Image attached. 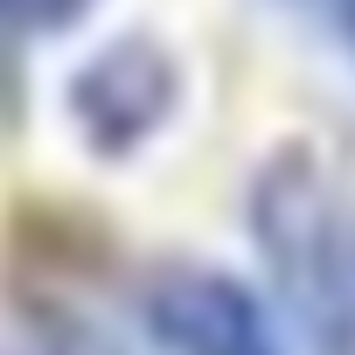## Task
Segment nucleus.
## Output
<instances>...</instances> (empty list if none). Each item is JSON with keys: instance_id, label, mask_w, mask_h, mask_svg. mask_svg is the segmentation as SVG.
Instances as JSON below:
<instances>
[{"instance_id": "f257e3e1", "label": "nucleus", "mask_w": 355, "mask_h": 355, "mask_svg": "<svg viewBox=\"0 0 355 355\" xmlns=\"http://www.w3.org/2000/svg\"><path fill=\"white\" fill-rule=\"evenodd\" d=\"M244 216L306 355H355V216L327 167L306 146H279L251 174Z\"/></svg>"}, {"instance_id": "f03ea898", "label": "nucleus", "mask_w": 355, "mask_h": 355, "mask_svg": "<svg viewBox=\"0 0 355 355\" xmlns=\"http://www.w3.org/2000/svg\"><path fill=\"white\" fill-rule=\"evenodd\" d=\"M182 91H189L182 56L146 28H125V35L98 42L63 77V112H70V125L91 153L125 160V153H139L146 139L167 132V119L182 112Z\"/></svg>"}, {"instance_id": "7ed1b4c3", "label": "nucleus", "mask_w": 355, "mask_h": 355, "mask_svg": "<svg viewBox=\"0 0 355 355\" xmlns=\"http://www.w3.org/2000/svg\"><path fill=\"white\" fill-rule=\"evenodd\" d=\"M139 327L160 355H286L265 293L202 258H167L139 279Z\"/></svg>"}, {"instance_id": "20e7f679", "label": "nucleus", "mask_w": 355, "mask_h": 355, "mask_svg": "<svg viewBox=\"0 0 355 355\" xmlns=\"http://www.w3.org/2000/svg\"><path fill=\"white\" fill-rule=\"evenodd\" d=\"M0 355H125L105 327H91V320H77V313H42V320H28Z\"/></svg>"}, {"instance_id": "39448f33", "label": "nucleus", "mask_w": 355, "mask_h": 355, "mask_svg": "<svg viewBox=\"0 0 355 355\" xmlns=\"http://www.w3.org/2000/svg\"><path fill=\"white\" fill-rule=\"evenodd\" d=\"M286 15H300L327 49H341L348 63H355V0H279Z\"/></svg>"}, {"instance_id": "423d86ee", "label": "nucleus", "mask_w": 355, "mask_h": 355, "mask_svg": "<svg viewBox=\"0 0 355 355\" xmlns=\"http://www.w3.org/2000/svg\"><path fill=\"white\" fill-rule=\"evenodd\" d=\"M91 0H0V28H21V35H49L70 28Z\"/></svg>"}]
</instances>
